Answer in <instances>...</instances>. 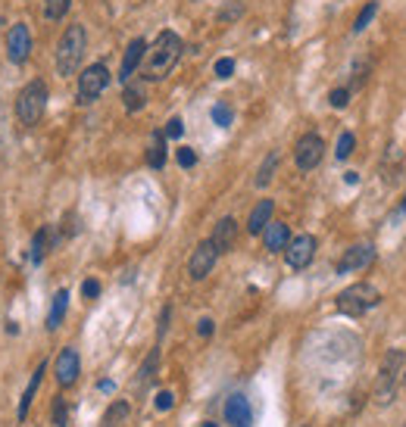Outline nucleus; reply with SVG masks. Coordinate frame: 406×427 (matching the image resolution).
<instances>
[{
  "label": "nucleus",
  "instance_id": "nucleus-16",
  "mask_svg": "<svg viewBox=\"0 0 406 427\" xmlns=\"http://www.w3.org/2000/svg\"><path fill=\"white\" fill-rule=\"evenodd\" d=\"M287 240H291V231H287L285 221H269V225H265L263 243H265V250H269V253H285Z\"/></svg>",
  "mask_w": 406,
  "mask_h": 427
},
{
  "label": "nucleus",
  "instance_id": "nucleus-19",
  "mask_svg": "<svg viewBox=\"0 0 406 427\" xmlns=\"http://www.w3.org/2000/svg\"><path fill=\"white\" fill-rule=\"evenodd\" d=\"M122 100H125V109L128 113H138V109H144L147 104V91H144V82H125V94H122Z\"/></svg>",
  "mask_w": 406,
  "mask_h": 427
},
{
  "label": "nucleus",
  "instance_id": "nucleus-3",
  "mask_svg": "<svg viewBox=\"0 0 406 427\" xmlns=\"http://www.w3.org/2000/svg\"><path fill=\"white\" fill-rule=\"evenodd\" d=\"M47 109V84L41 78H35V82H28L26 88L19 91V100H16V116H19L22 125H38L41 122Z\"/></svg>",
  "mask_w": 406,
  "mask_h": 427
},
{
  "label": "nucleus",
  "instance_id": "nucleus-7",
  "mask_svg": "<svg viewBox=\"0 0 406 427\" xmlns=\"http://www.w3.org/2000/svg\"><path fill=\"white\" fill-rule=\"evenodd\" d=\"M322 156H325V144H322V138H319V134H303V138L297 140L294 162H297V169H300V172L316 169V165L322 162Z\"/></svg>",
  "mask_w": 406,
  "mask_h": 427
},
{
  "label": "nucleus",
  "instance_id": "nucleus-9",
  "mask_svg": "<svg viewBox=\"0 0 406 427\" xmlns=\"http://www.w3.org/2000/svg\"><path fill=\"white\" fill-rule=\"evenodd\" d=\"M312 256H316V237L312 234H300V237H294V240H287V247H285V262L291 265V268H307L312 262Z\"/></svg>",
  "mask_w": 406,
  "mask_h": 427
},
{
  "label": "nucleus",
  "instance_id": "nucleus-21",
  "mask_svg": "<svg viewBox=\"0 0 406 427\" xmlns=\"http://www.w3.org/2000/svg\"><path fill=\"white\" fill-rule=\"evenodd\" d=\"M147 162H150V169H163V165H166V134H160V131L153 134L150 150H147Z\"/></svg>",
  "mask_w": 406,
  "mask_h": 427
},
{
  "label": "nucleus",
  "instance_id": "nucleus-6",
  "mask_svg": "<svg viewBox=\"0 0 406 427\" xmlns=\"http://www.w3.org/2000/svg\"><path fill=\"white\" fill-rule=\"evenodd\" d=\"M109 84V69L104 62H94L78 75V104H94Z\"/></svg>",
  "mask_w": 406,
  "mask_h": 427
},
{
  "label": "nucleus",
  "instance_id": "nucleus-25",
  "mask_svg": "<svg viewBox=\"0 0 406 427\" xmlns=\"http://www.w3.org/2000/svg\"><path fill=\"white\" fill-rule=\"evenodd\" d=\"M275 165H278V153H269L265 156V162L260 165V175H256V187H265L272 181V172H275Z\"/></svg>",
  "mask_w": 406,
  "mask_h": 427
},
{
  "label": "nucleus",
  "instance_id": "nucleus-36",
  "mask_svg": "<svg viewBox=\"0 0 406 427\" xmlns=\"http://www.w3.org/2000/svg\"><path fill=\"white\" fill-rule=\"evenodd\" d=\"M182 131H185L182 118H172V122L166 125V138H182Z\"/></svg>",
  "mask_w": 406,
  "mask_h": 427
},
{
  "label": "nucleus",
  "instance_id": "nucleus-13",
  "mask_svg": "<svg viewBox=\"0 0 406 427\" xmlns=\"http://www.w3.org/2000/svg\"><path fill=\"white\" fill-rule=\"evenodd\" d=\"M225 421H229L231 427H250V424H253L250 402L241 396V393H234V396L225 399Z\"/></svg>",
  "mask_w": 406,
  "mask_h": 427
},
{
  "label": "nucleus",
  "instance_id": "nucleus-32",
  "mask_svg": "<svg viewBox=\"0 0 406 427\" xmlns=\"http://www.w3.org/2000/svg\"><path fill=\"white\" fill-rule=\"evenodd\" d=\"M178 165H182V169H191V165H197V153H194L191 147H182V150H178Z\"/></svg>",
  "mask_w": 406,
  "mask_h": 427
},
{
  "label": "nucleus",
  "instance_id": "nucleus-10",
  "mask_svg": "<svg viewBox=\"0 0 406 427\" xmlns=\"http://www.w3.org/2000/svg\"><path fill=\"white\" fill-rule=\"evenodd\" d=\"M31 53V31L26 22H19V26L10 28V35H6V57H10V62H16V66H22V62L28 60Z\"/></svg>",
  "mask_w": 406,
  "mask_h": 427
},
{
  "label": "nucleus",
  "instance_id": "nucleus-22",
  "mask_svg": "<svg viewBox=\"0 0 406 427\" xmlns=\"http://www.w3.org/2000/svg\"><path fill=\"white\" fill-rule=\"evenodd\" d=\"M128 412H131L128 402L119 399V402H113V406L106 409V415H104V421H100V424H104V427H119L125 418H128Z\"/></svg>",
  "mask_w": 406,
  "mask_h": 427
},
{
  "label": "nucleus",
  "instance_id": "nucleus-26",
  "mask_svg": "<svg viewBox=\"0 0 406 427\" xmlns=\"http://www.w3.org/2000/svg\"><path fill=\"white\" fill-rule=\"evenodd\" d=\"M375 13H378V4H375V0H372V4H366L363 10H359L356 22H353V31H356V35H359V31H366V26H369V22L375 19Z\"/></svg>",
  "mask_w": 406,
  "mask_h": 427
},
{
  "label": "nucleus",
  "instance_id": "nucleus-4",
  "mask_svg": "<svg viewBox=\"0 0 406 427\" xmlns=\"http://www.w3.org/2000/svg\"><path fill=\"white\" fill-rule=\"evenodd\" d=\"M378 303H381V294L372 287V284H353V287H347L338 296V312L350 315V318H359V315L375 309Z\"/></svg>",
  "mask_w": 406,
  "mask_h": 427
},
{
  "label": "nucleus",
  "instance_id": "nucleus-33",
  "mask_svg": "<svg viewBox=\"0 0 406 427\" xmlns=\"http://www.w3.org/2000/svg\"><path fill=\"white\" fill-rule=\"evenodd\" d=\"M53 424H57V427H66V399H57V402H53Z\"/></svg>",
  "mask_w": 406,
  "mask_h": 427
},
{
  "label": "nucleus",
  "instance_id": "nucleus-34",
  "mask_svg": "<svg viewBox=\"0 0 406 427\" xmlns=\"http://www.w3.org/2000/svg\"><path fill=\"white\" fill-rule=\"evenodd\" d=\"M231 72H234V60L225 57V60L216 62V75H219V78H231Z\"/></svg>",
  "mask_w": 406,
  "mask_h": 427
},
{
  "label": "nucleus",
  "instance_id": "nucleus-24",
  "mask_svg": "<svg viewBox=\"0 0 406 427\" xmlns=\"http://www.w3.org/2000/svg\"><path fill=\"white\" fill-rule=\"evenodd\" d=\"M69 6H72V0H44V16L50 22H60L69 13Z\"/></svg>",
  "mask_w": 406,
  "mask_h": 427
},
{
  "label": "nucleus",
  "instance_id": "nucleus-15",
  "mask_svg": "<svg viewBox=\"0 0 406 427\" xmlns=\"http://www.w3.org/2000/svg\"><path fill=\"white\" fill-rule=\"evenodd\" d=\"M209 240H213V247L219 250V256H222V253H229V250L234 247V240H238V221H234L231 216H225V218L216 225V231H213V237H209Z\"/></svg>",
  "mask_w": 406,
  "mask_h": 427
},
{
  "label": "nucleus",
  "instance_id": "nucleus-14",
  "mask_svg": "<svg viewBox=\"0 0 406 427\" xmlns=\"http://www.w3.org/2000/svg\"><path fill=\"white\" fill-rule=\"evenodd\" d=\"M144 38H135L128 47H125V57H122V69H119V82H131V75H135V69L144 62Z\"/></svg>",
  "mask_w": 406,
  "mask_h": 427
},
{
  "label": "nucleus",
  "instance_id": "nucleus-20",
  "mask_svg": "<svg viewBox=\"0 0 406 427\" xmlns=\"http://www.w3.org/2000/svg\"><path fill=\"white\" fill-rule=\"evenodd\" d=\"M66 306H69V290H60L57 296H53V306L50 312H47V331H57L62 315H66Z\"/></svg>",
  "mask_w": 406,
  "mask_h": 427
},
{
  "label": "nucleus",
  "instance_id": "nucleus-23",
  "mask_svg": "<svg viewBox=\"0 0 406 427\" xmlns=\"http://www.w3.org/2000/svg\"><path fill=\"white\" fill-rule=\"evenodd\" d=\"M156 365H160V350H153L150 355H147V362L141 365V371H138V387H147L153 381V371H156Z\"/></svg>",
  "mask_w": 406,
  "mask_h": 427
},
{
  "label": "nucleus",
  "instance_id": "nucleus-8",
  "mask_svg": "<svg viewBox=\"0 0 406 427\" xmlns=\"http://www.w3.org/2000/svg\"><path fill=\"white\" fill-rule=\"evenodd\" d=\"M216 259H219V250L213 247V240L197 243L194 253H191V259H187V274H191V281H203V278H207V274L213 272Z\"/></svg>",
  "mask_w": 406,
  "mask_h": 427
},
{
  "label": "nucleus",
  "instance_id": "nucleus-28",
  "mask_svg": "<svg viewBox=\"0 0 406 427\" xmlns=\"http://www.w3.org/2000/svg\"><path fill=\"white\" fill-rule=\"evenodd\" d=\"M353 147H356V138L350 131H344L338 138V150H334V156H338V160H347V156L353 153Z\"/></svg>",
  "mask_w": 406,
  "mask_h": 427
},
{
  "label": "nucleus",
  "instance_id": "nucleus-17",
  "mask_svg": "<svg viewBox=\"0 0 406 427\" xmlns=\"http://www.w3.org/2000/svg\"><path fill=\"white\" fill-rule=\"evenodd\" d=\"M272 209H275V203H272V200H260V203H256L253 212H250V218H247V231L250 234H263L265 225L272 221Z\"/></svg>",
  "mask_w": 406,
  "mask_h": 427
},
{
  "label": "nucleus",
  "instance_id": "nucleus-37",
  "mask_svg": "<svg viewBox=\"0 0 406 427\" xmlns=\"http://www.w3.org/2000/svg\"><path fill=\"white\" fill-rule=\"evenodd\" d=\"M197 334H200V337H209V334H213V318H200V321H197Z\"/></svg>",
  "mask_w": 406,
  "mask_h": 427
},
{
  "label": "nucleus",
  "instance_id": "nucleus-30",
  "mask_svg": "<svg viewBox=\"0 0 406 427\" xmlns=\"http://www.w3.org/2000/svg\"><path fill=\"white\" fill-rule=\"evenodd\" d=\"M213 122L222 125V128H229V125H231V109L225 106V104H216L213 106Z\"/></svg>",
  "mask_w": 406,
  "mask_h": 427
},
{
  "label": "nucleus",
  "instance_id": "nucleus-38",
  "mask_svg": "<svg viewBox=\"0 0 406 427\" xmlns=\"http://www.w3.org/2000/svg\"><path fill=\"white\" fill-rule=\"evenodd\" d=\"M203 427H216V424H213V421H207V424H203Z\"/></svg>",
  "mask_w": 406,
  "mask_h": 427
},
{
  "label": "nucleus",
  "instance_id": "nucleus-39",
  "mask_svg": "<svg viewBox=\"0 0 406 427\" xmlns=\"http://www.w3.org/2000/svg\"><path fill=\"white\" fill-rule=\"evenodd\" d=\"M403 209H406V196H403Z\"/></svg>",
  "mask_w": 406,
  "mask_h": 427
},
{
  "label": "nucleus",
  "instance_id": "nucleus-29",
  "mask_svg": "<svg viewBox=\"0 0 406 427\" xmlns=\"http://www.w3.org/2000/svg\"><path fill=\"white\" fill-rule=\"evenodd\" d=\"M328 104H331L334 109H344L350 104V88H334L331 94H328Z\"/></svg>",
  "mask_w": 406,
  "mask_h": 427
},
{
  "label": "nucleus",
  "instance_id": "nucleus-1",
  "mask_svg": "<svg viewBox=\"0 0 406 427\" xmlns=\"http://www.w3.org/2000/svg\"><path fill=\"white\" fill-rule=\"evenodd\" d=\"M182 38L175 31H160V38L153 41V47L147 50V62H144V78L147 82H163L175 62L182 60Z\"/></svg>",
  "mask_w": 406,
  "mask_h": 427
},
{
  "label": "nucleus",
  "instance_id": "nucleus-27",
  "mask_svg": "<svg viewBox=\"0 0 406 427\" xmlns=\"http://www.w3.org/2000/svg\"><path fill=\"white\" fill-rule=\"evenodd\" d=\"M47 228H41V231L35 234V240H31V262H41L44 259V253H47Z\"/></svg>",
  "mask_w": 406,
  "mask_h": 427
},
{
  "label": "nucleus",
  "instance_id": "nucleus-11",
  "mask_svg": "<svg viewBox=\"0 0 406 427\" xmlns=\"http://www.w3.org/2000/svg\"><path fill=\"white\" fill-rule=\"evenodd\" d=\"M78 371H82V362H78V353L75 350H62L57 355V365H53V377H57V384L66 390V387H72L78 381Z\"/></svg>",
  "mask_w": 406,
  "mask_h": 427
},
{
  "label": "nucleus",
  "instance_id": "nucleus-31",
  "mask_svg": "<svg viewBox=\"0 0 406 427\" xmlns=\"http://www.w3.org/2000/svg\"><path fill=\"white\" fill-rule=\"evenodd\" d=\"M156 412H169L172 406H175V396H172V390H163V393H156Z\"/></svg>",
  "mask_w": 406,
  "mask_h": 427
},
{
  "label": "nucleus",
  "instance_id": "nucleus-18",
  "mask_svg": "<svg viewBox=\"0 0 406 427\" xmlns=\"http://www.w3.org/2000/svg\"><path fill=\"white\" fill-rule=\"evenodd\" d=\"M44 371H47V362H41V365L35 368V375H31V381H28V387H26V393H22V402H19V421H26V418H28L31 399H35L38 387H41V377H44Z\"/></svg>",
  "mask_w": 406,
  "mask_h": 427
},
{
  "label": "nucleus",
  "instance_id": "nucleus-35",
  "mask_svg": "<svg viewBox=\"0 0 406 427\" xmlns=\"http://www.w3.org/2000/svg\"><path fill=\"white\" fill-rule=\"evenodd\" d=\"M97 294H100V284L94 281V278H88V281L82 284V296H88V299H94V296H97Z\"/></svg>",
  "mask_w": 406,
  "mask_h": 427
},
{
  "label": "nucleus",
  "instance_id": "nucleus-2",
  "mask_svg": "<svg viewBox=\"0 0 406 427\" xmlns=\"http://www.w3.org/2000/svg\"><path fill=\"white\" fill-rule=\"evenodd\" d=\"M84 47H88V35H84V26H69L60 38V47H57V69L62 78L75 75L78 66L84 60Z\"/></svg>",
  "mask_w": 406,
  "mask_h": 427
},
{
  "label": "nucleus",
  "instance_id": "nucleus-5",
  "mask_svg": "<svg viewBox=\"0 0 406 427\" xmlns=\"http://www.w3.org/2000/svg\"><path fill=\"white\" fill-rule=\"evenodd\" d=\"M400 365H403V353L400 350H390L381 362V371H378V384H375V402L378 406H388L397 393V375H400Z\"/></svg>",
  "mask_w": 406,
  "mask_h": 427
},
{
  "label": "nucleus",
  "instance_id": "nucleus-12",
  "mask_svg": "<svg viewBox=\"0 0 406 427\" xmlns=\"http://www.w3.org/2000/svg\"><path fill=\"white\" fill-rule=\"evenodd\" d=\"M375 262V247L372 243H356L344 253V259L338 262V272L347 274V272H359V268H369Z\"/></svg>",
  "mask_w": 406,
  "mask_h": 427
}]
</instances>
